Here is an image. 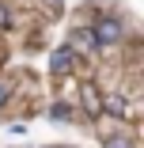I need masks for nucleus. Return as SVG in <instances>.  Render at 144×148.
<instances>
[{"instance_id": "nucleus-5", "label": "nucleus", "mask_w": 144, "mask_h": 148, "mask_svg": "<svg viewBox=\"0 0 144 148\" xmlns=\"http://www.w3.org/2000/svg\"><path fill=\"white\" fill-rule=\"evenodd\" d=\"M102 148H133V140L129 137H121V133H114V137H106V144Z\"/></svg>"}, {"instance_id": "nucleus-7", "label": "nucleus", "mask_w": 144, "mask_h": 148, "mask_svg": "<svg viewBox=\"0 0 144 148\" xmlns=\"http://www.w3.org/2000/svg\"><path fill=\"white\" fill-rule=\"evenodd\" d=\"M4 103H8V84L0 80V106H4Z\"/></svg>"}, {"instance_id": "nucleus-2", "label": "nucleus", "mask_w": 144, "mask_h": 148, "mask_svg": "<svg viewBox=\"0 0 144 148\" xmlns=\"http://www.w3.org/2000/svg\"><path fill=\"white\" fill-rule=\"evenodd\" d=\"M80 99H83V110H87L91 118H95V114H102V99H99V91H95V84H83Z\"/></svg>"}, {"instance_id": "nucleus-6", "label": "nucleus", "mask_w": 144, "mask_h": 148, "mask_svg": "<svg viewBox=\"0 0 144 148\" xmlns=\"http://www.w3.org/2000/svg\"><path fill=\"white\" fill-rule=\"evenodd\" d=\"M76 42H83V46H95V38H91V31H80V34H76Z\"/></svg>"}, {"instance_id": "nucleus-4", "label": "nucleus", "mask_w": 144, "mask_h": 148, "mask_svg": "<svg viewBox=\"0 0 144 148\" xmlns=\"http://www.w3.org/2000/svg\"><path fill=\"white\" fill-rule=\"evenodd\" d=\"M102 110L118 114V118H125V114H129V110H125V99H121V95H110V99H102Z\"/></svg>"}, {"instance_id": "nucleus-3", "label": "nucleus", "mask_w": 144, "mask_h": 148, "mask_svg": "<svg viewBox=\"0 0 144 148\" xmlns=\"http://www.w3.org/2000/svg\"><path fill=\"white\" fill-rule=\"evenodd\" d=\"M72 65H76V53H72L68 46H65V49H57V53H53V72H61V76H65V72H68Z\"/></svg>"}, {"instance_id": "nucleus-1", "label": "nucleus", "mask_w": 144, "mask_h": 148, "mask_svg": "<svg viewBox=\"0 0 144 148\" xmlns=\"http://www.w3.org/2000/svg\"><path fill=\"white\" fill-rule=\"evenodd\" d=\"M95 46H114V42H121V23L114 19V15H102L95 23V31H91Z\"/></svg>"}]
</instances>
